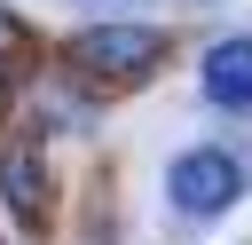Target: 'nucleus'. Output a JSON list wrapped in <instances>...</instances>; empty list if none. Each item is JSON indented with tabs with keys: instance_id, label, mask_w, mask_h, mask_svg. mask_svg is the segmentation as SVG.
<instances>
[{
	"instance_id": "f257e3e1",
	"label": "nucleus",
	"mask_w": 252,
	"mask_h": 245,
	"mask_svg": "<svg viewBox=\"0 0 252 245\" xmlns=\"http://www.w3.org/2000/svg\"><path fill=\"white\" fill-rule=\"evenodd\" d=\"M158 55H165V32H150V24H87V32L71 40V63H79L87 79H102V87L150 79Z\"/></svg>"
},
{
	"instance_id": "f03ea898",
	"label": "nucleus",
	"mask_w": 252,
	"mask_h": 245,
	"mask_svg": "<svg viewBox=\"0 0 252 245\" xmlns=\"http://www.w3.org/2000/svg\"><path fill=\"white\" fill-rule=\"evenodd\" d=\"M236 190H244V166H236V150H220V142L181 150L173 174H165V198H173L181 213H197V221H205V213H228Z\"/></svg>"
},
{
	"instance_id": "7ed1b4c3",
	"label": "nucleus",
	"mask_w": 252,
	"mask_h": 245,
	"mask_svg": "<svg viewBox=\"0 0 252 245\" xmlns=\"http://www.w3.org/2000/svg\"><path fill=\"white\" fill-rule=\"evenodd\" d=\"M0 198H8L16 229H32V237L47 229V166L32 142H0Z\"/></svg>"
},
{
	"instance_id": "20e7f679",
	"label": "nucleus",
	"mask_w": 252,
	"mask_h": 245,
	"mask_svg": "<svg viewBox=\"0 0 252 245\" xmlns=\"http://www.w3.org/2000/svg\"><path fill=\"white\" fill-rule=\"evenodd\" d=\"M205 103L213 111H252V40H213L205 47Z\"/></svg>"
},
{
	"instance_id": "39448f33",
	"label": "nucleus",
	"mask_w": 252,
	"mask_h": 245,
	"mask_svg": "<svg viewBox=\"0 0 252 245\" xmlns=\"http://www.w3.org/2000/svg\"><path fill=\"white\" fill-rule=\"evenodd\" d=\"M16 40H24V32H16V16L0 8V55H16Z\"/></svg>"
},
{
	"instance_id": "423d86ee",
	"label": "nucleus",
	"mask_w": 252,
	"mask_h": 245,
	"mask_svg": "<svg viewBox=\"0 0 252 245\" xmlns=\"http://www.w3.org/2000/svg\"><path fill=\"white\" fill-rule=\"evenodd\" d=\"M0 103H8V87H0Z\"/></svg>"
}]
</instances>
